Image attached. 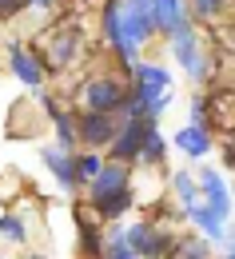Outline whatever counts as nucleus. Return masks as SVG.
<instances>
[{
  "instance_id": "obj_1",
  "label": "nucleus",
  "mask_w": 235,
  "mask_h": 259,
  "mask_svg": "<svg viewBox=\"0 0 235 259\" xmlns=\"http://www.w3.org/2000/svg\"><path fill=\"white\" fill-rule=\"evenodd\" d=\"M171 100V76L160 64L132 68V92L124 104V120H156Z\"/></svg>"
},
{
  "instance_id": "obj_2",
  "label": "nucleus",
  "mask_w": 235,
  "mask_h": 259,
  "mask_svg": "<svg viewBox=\"0 0 235 259\" xmlns=\"http://www.w3.org/2000/svg\"><path fill=\"white\" fill-rule=\"evenodd\" d=\"M175 199H179L183 215L200 227L203 239H227V220H223V215H215V211H211V203L203 199L196 171H175Z\"/></svg>"
},
{
  "instance_id": "obj_3",
  "label": "nucleus",
  "mask_w": 235,
  "mask_h": 259,
  "mask_svg": "<svg viewBox=\"0 0 235 259\" xmlns=\"http://www.w3.org/2000/svg\"><path fill=\"white\" fill-rule=\"evenodd\" d=\"M160 28L156 20V0H124V32H128V44L132 52H139V44Z\"/></svg>"
},
{
  "instance_id": "obj_4",
  "label": "nucleus",
  "mask_w": 235,
  "mask_h": 259,
  "mask_svg": "<svg viewBox=\"0 0 235 259\" xmlns=\"http://www.w3.org/2000/svg\"><path fill=\"white\" fill-rule=\"evenodd\" d=\"M171 56H175V64L183 68L192 80H203V76H207V56H203L200 36H196L192 24H183L179 32L171 36Z\"/></svg>"
},
{
  "instance_id": "obj_5",
  "label": "nucleus",
  "mask_w": 235,
  "mask_h": 259,
  "mask_svg": "<svg viewBox=\"0 0 235 259\" xmlns=\"http://www.w3.org/2000/svg\"><path fill=\"white\" fill-rule=\"evenodd\" d=\"M84 104H88V112L116 116V112H124V104H128V88L116 84L112 76H100V80H92V84L84 88Z\"/></svg>"
},
{
  "instance_id": "obj_6",
  "label": "nucleus",
  "mask_w": 235,
  "mask_h": 259,
  "mask_svg": "<svg viewBox=\"0 0 235 259\" xmlns=\"http://www.w3.org/2000/svg\"><path fill=\"white\" fill-rule=\"evenodd\" d=\"M152 136H156V120H124V128H120L116 144H112V156H116L120 163L144 156V148H148Z\"/></svg>"
},
{
  "instance_id": "obj_7",
  "label": "nucleus",
  "mask_w": 235,
  "mask_h": 259,
  "mask_svg": "<svg viewBox=\"0 0 235 259\" xmlns=\"http://www.w3.org/2000/svg\"><path fill=\"white\" fill-rule=\"evenodd\" d=\"M104 36L120 52V60L135 68V52L128 44V32H124V0H108V8H104Z\"/></svg>"
},
{
  "instance_id": "obj_8",
  "label": "nucleus",
  "mask_w": 235,
  "mask_h": 259,
  "mask_svg": "<svg viewBox=\"0 0 235 259\" xmlns=\"http://www.w3.org/2000/svg\"><path fill=\"white\" fill-rule=\"evenodd\" d=\"M196 180H200V192H203V199L211 203V211L227 220V215H231V192H227L223 176H219L215 167H200V171H196Z\"/></svg>"
},
{
  "instance_id": "obj_9",
  "label": "nucleus",
  "mask_w": 235,
  "mask_h": 259,
  "mask_svg": "<svg viewBox=\"0 0 235 259\" xmlns=\"http://www.w3.org/2000/svg\"><path fill=\"white\" fill-rule=\"evenodd\" d=\"M124 235H128V243H132V251L139 259H160L168 251V239L152 224H132V227H124Z\"/></svg>"
},
{
  "instance_id": "obj_10",
  "label": "nucleus",
  "mask_w": 235,
  "mask_h": 259,
  "mask_svg": "<svg viewBox=\"0 0 235 259\" xmlns=\"http://www.w3.org/2000/svg\"><path fill=\"white\" fill-rule=\"evenodd\" d=\"M80 136L92 144V148H104V144H116V116H104V112H84L80 116Z\"/></svg>"
},
{
  "instance_id": "obj_11",
  "label": "nucleus",
  "mask_w": 235,
  "mask_h": 259,
  "mask_svg": "<svg viewBox=\"0 0 235 259\" xmlns=\"http://www.w3.org/2000/svg\"><path fill=\"white\" fill-rule=\"evenodd\" d=\"M128 192V167L116 160V163H104L100 180L92 184V203H104V199H112V195Z\"/></svg>"
},
{
  "instance_id": "obj_12",
  "label": "nucleus",
  "mask_w": 235,
  "mask_h": 259,
  "mask_svg": "<svg viewBox=\"0 0 235 259\" xmlns=\"http://www.w3.org/2000/svg\"><path fill=\"white\" fill-rule=\"evenodd\" d=\"M8 64H12V72H16V80L20 84H28V88H40V80H44V72H40V64H36L32 56L20 48V44H8Z\"/></svg>"
},
{
  "instance_id": "obj_13",
  "label": "nucleus",
  "mask_w": 235,
  "mask_h": 259,
  "mask_svg": "<svg viewBox=\"0 0 235 259\" xmlns=\"http://www.w3.org/2000/svg\"><path fill=\"white\" fill-rule=\"evenodd\" d=\"M175 148H179V152H187L192 160H203V156L211 152V136H207L203 128H196V124H187V128L175 132Z\"/></svg>"
},
{
  "instance_id": "obj_14",
  "label": "nucleus",
  "mask_w": 235,
  "mask_h": 259,
  "mask_svg": "<svg viewBox=\"0 0 235 259\" xmlns=\"http://www.w3.org/2000/svg\"><path fill=\"white\" fill-rule=\"evenodd\" d=\"M44 163H48V171H52L64 188H76V160L68 156L64 148H44Z\"/></svg>"
},
{
  "instance_id": "obj_15",
  "label": "nucleus",
  "mask_w": 235,
  "mask_h": 259,
  "mask_svg": "<svg viewBox=\"0 0 235 259\" xmlns=\"http://www.w3.org/2000/svg\"><path fill=\"white\" fill-rule=\"evenodd\" d=\"M156 20H160V32L175 36L183 24H187V12L179 0H156Z\"/></svg>"
},
{
  "instance_id": "obj_16",
  "label": "nucleus",
  "mask_w": 235,
  "mask_h": 259,
  "mask_svg": "<svg viewBox=\"0 0 235 259\" xmlns=\"http://www.w3.org/2000/svg\"><path fill=\"white\" fill-rule=\"evenodd\" d=\"M100 171H104V160L96 156V152H88V156H76V184H96L100 180Z\"/></svg>"
},
{
  "instance_id": "obj_17",
  "label": "nucleus",
  "mask_w": 235,
  "mask_h": 259,
  "mask_svg": "<svg viewBox=\"0 0 235 259\" xmlns=\"http://www.w3.org/2000/svg\"><path fill=\"white\" fill-rule=\"evenodd\" d=\"M104 259H139L132 251V243H128V235L116 227L112 235H108V243H104Z\"/></svg>"
},
{
  "instance_id": "obj_18",
  "label": "nucleus",
  "mask_w": 235,
  "mask_h": 259,
  "mask_svg": "<svg viewBox=\"0 0 235 259\" xmlns=\"http://www.w3.org/2000/svg\"><path fill=\"white\" fill-rule=\"evenodd\" d=\"M128 203H132V192H120V195H112V199H104V203H96V211L108 215V220H116V215L128 211Z\"/></svg>"
},
{
  "instance_id": "obj_19",
  "label": "nucleus",
  "mask_w": 235,
  "mask_h": 259,
  "mask_svg": "<svg viewBox=\"0 0 235 259\" xmlns=\"http://www.w3.org/2000/svg\"><path fill=\"white\" fill-rule=\"evenodd\" d=\"M52 120H56V144H60V148H72V140L80 136V128H72V120L60 116L56 108H52Z\"/></svg>"
},
{
  "instance_id": "obj_20",
  "label": "nucleus",
  "mask_w": 235,
  "mask_h": 259,
  "mask_svg": "<svg viewBox=\"0 0 235 259\" xmlns=\"http://www.w3.org/2000/svg\"><path fill=\"white\" fill-rule=\"evenodd\" d=\"M175 259H211V251H207L203 239H183V243L175 247Z\"/></svg>"
},
{
  "instance_id": "obj_21",
  "label": "nucleus",
  "mask_w": 235,
  "mask_h": 259,
  "mask_svg": "<svg viewBox=\"0 0 235 259\" xmlns=\"http://www.w3.org/2000/svg\"><path fill=\"white\" fill-rule=\"evenodd\" d=\"M0 235L12 239V243H20L24 239V220L20 215H0Z\"/></svg>"
},
{
  "instance_id": "obj_22",
  "label": "nucleus",
  "mask_w": 235,
  "mask_h": 259,
  "mask_svg": "<svg viewBox=\"0 0 235 259\" xmlns=\"http://www.w3.org/2000/svg\"><path fill=\"white\" fill-rule=\"evenodd\" d=\"M76 52V40L72 36H56V48H52V64H68Z\"/></svg>"
},
{
  "instance_id": "obj_23",
  "label": "nucleus",
  "mask_w": 235,
  "mask_h": 259,
  "mask_svg": "<svg viewBox=\"0 0 235 259\" xmlns=\"http://www.w3.org/2000/svg\"><path fill=\"white\" fill-rule=\"evenodd\" d=\"M219 8H223V0H192V12H196L200 20H211V16H219Z\"/></svg>"
},
{
  "instance_id": "obj_24",
  "label": "nucleus",
  "mask_w": 235,
  "mask_h": 259,
  "mask_svg": "<svg viewBox=\"0 0 235 259\" xmlns=\"http://www.w3.org/2000/svg\"><path fill=\"white\" fill-rule=\"evenodd\" d=\"M139 160H152V163H160V160H164V140H160V132H156V136L148 140V148H144V156H139Z\"/></svg>"
},
{
  "instance_id": "obj_25",
  "label": "nucleus",
  "mask_w": 235,
  "mask_h": 259,
  "mask_svg": "<svg viewBox=\"0 0 235 259\" xmlns=\"http://www.w3.org/2000/svg\"><path fill=\"white\" fill-rule=\"evenodd\" d=\"M20 8H24V0H0V20L12 16V12H20Z\"/></svg>"
},
{
  "instance_id": "obj_26",
  "label": "nucleus",
  "mask_w": 235,
  "mask_h": 259,
  "mask_svg": "<svg viewBox=\"0 0 235 259\" xmlns=\"http://www.w3.org/2000/svg\"><path fill=\"white\" fill-rule=\"evenodd\" d=\"M192 124L203 128V100H192Z\"/></svg>"
},
{
  "instance_id": "obj_27",
  "label": "nucleus",
  "mask_w": 235,
  "mask_h": 259,
  "mask_svg": "<svg viewBox=\"0 0 235 259\" xmlns=\"http://www.w3.org/2000/svg\"><path fill=\"white\" fill-rule=\"evenodd\" d=\"M36 4H40V8H48V4H52V0H36Z\"/></svg>"
},
{
  "instance_id": "obj_28",
  "label": "nucleus",
  "mask_w": 235,
  "mask_h": 259,
  "mask_svg": "<svg viewBox=\"0 0 235 259\" xmlns=\"http://www.w3.org/2000/svg\"><path fill=\"white\" fill-rule=\"evenodd\" d=\"M227 259H235V247H231V251H227Z\"/></svg>"
}]
</instances>
